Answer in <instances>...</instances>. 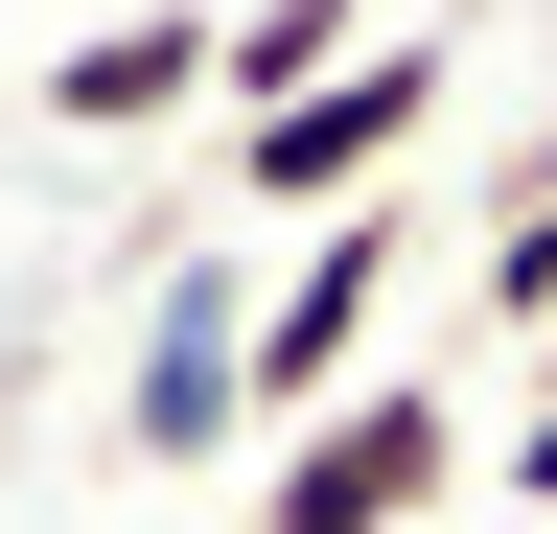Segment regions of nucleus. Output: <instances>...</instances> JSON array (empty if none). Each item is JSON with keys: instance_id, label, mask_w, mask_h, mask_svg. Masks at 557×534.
Wrapping results in <instances>:
<instances>
[{"instance_id": "nucleus-1", "label": "nucleus", "mask_w": 557, "mask_h": 534, "mask_svg": "<svg viewBox=\"0 0 557 534\" xmlns=\"http://www.w3.org/2000/svg\"><path fill=\"white\" fill-rule=\"evenodd\" d=\"M465 94V24H372L325 94H278V116H209V163H233V210H372V186L418 163V116Z\"/></svg>"}, {"instance_id": "nucleus-2", "label": "nucleus", "mask_w": 557, "mask_h": 534, "mask_svg": "<svg viewBox=\"0 0 557 534\" xmlns=\"http://www.w3.org/2000/svg\"><path fill=\"white\" fill-rule=\"evenodd\" d=\"M395 256H418V210L372 186V210H302L278 302H233V419H256V442H302L325 395L372 372V325H395Z\"/></svg>"}, {"instance_id": "nucleus-3", "label": "nucleus", "mask_w": 557, "mask_h": 534, "mask_svg": "<svg viewBox=\"0 0 557 534\" xmlns=\"http://www.w3.org/2000/svg\"><path fill=\"white\" fill-rule=\"evenodd\" d=\"M465 488V395L442 372H348L302 442H256V534H418Z\"/></svg>"}, {"instance_id": "nucleus-4", "label": "nucleus", "mask_w": 557, "mask_h": 534, "mask_svg": "<svg viewBox=\"0 0 557 534\" xmlns=\"http://www.w3.org/2000/svg\"><path fill=\"white\" fill-rule=\"evenodd\" d=\"M139 116H209V24L139 0V24H70L47 47V140H139Z\"/></svg>"}, {"instance_id": "nucleus-5", "label": "nucleus", "mask_w": 557, "mask_h": 534, "mask_svg": "<svg viewBox=\"0 0 557 534\" xmlns=\"http://www.w3.org/2000/svg\"><path fill=\"white\" fill-rule=\"evenodd\" d=\"M116 419H139V464H233L256 419H233V280H163V325H139V372H116Z\"/></svg>"}, {"instance_id": "nucleus-6", "label": "nucleus", "mask_w": 557, "mask_h": 534, "mask_svg": "<svg viewBox=\"0 0 557 534\" xmlns=\"http://www.w3.org/2000/svg\"><path fill=\"white\" fill-rule=\"evenodd\" d=\"M348 47H372V0H233V24H209V116H278V94H325Z\"/></svg>"}, {"instance_id": "nucleus-7", "label": "nucleus", "mask_w": 557, "mask_h": 534, "mask_svg": "<svg viewBox=\"0 0 557 534\" xmlns=\"http://www.w3.org/2000/svg\"><path fill=\"white\" fill-rule=\"evenodd\" d=\"M487 302L557 325V186H511V210H487Z\"/></svg>"}, {"instance_id": "nucleus-8", "label": "nucleus", "mask_w": 557, "mask_h": 534, "mask_svg": "<svg viewBox=\"0 0 557 534\" xmlns=\"http://www.w3.org/2000/svg\"><path fill=\"white\" fill-rule=\"evenodd\" d=\"M511 488H534V511H557V395H534V419H511Z\"/></svg>"}, {"instance_id": "nucleus-9", "label": "nucleus", "mask_w": 557, "mask_h": 534, "mask_svg": "<svg viewBox=\"0 0 557 534\" xmlns=\"http://www.w3.org/2000/svg\"><path fill=\"white\" fill-rule=\"evenodd\" d=\"M186 24H233V0H186Z\"/></svg>"}]
</instances>
